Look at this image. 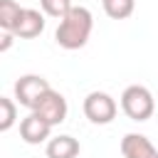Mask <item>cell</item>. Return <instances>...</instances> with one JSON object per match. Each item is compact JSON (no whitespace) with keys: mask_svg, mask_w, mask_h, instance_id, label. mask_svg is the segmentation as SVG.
<instances>
[{"mask_svg":"<svg viewBox=\"0 0 158 158\" xmlns=\"http://www.w3.org/2000/svg\"><path fill=\"white\" fill-rule=\"evenodd\" d=\"M52 128H54V126H52L49 121H44L40 114L30 111V114L20 121V138H22L25 143H30V146H40V143H44V141L49 138Z\"/></svg>","mask_w":158,"mask_h":158,"instance_id":"6","label":"cell"},{"mask_svg":"<svg viewBox=\"0 0 158 158\" xmlns=\"http://www.w3.org/2000/svg\"><path fill=\"white\" fill-rule=\"evenodd\" d=\"M17 121V104L7 96H0V131H10Z\"/></svg>","mask_w":158,"mask_h":158,"instance_id":"12","label":"cell"},{"mask_svg":"<svg viewBox=\"0 0 158 158\" xmlns=\"http://www.w3.org/2000/svg\"><path fill=\"white\" fill-rule=\"evenodd\" d=\"M91 30H94V15L89 7L84 5H74L57 25V32H54V42L62 47V49H81L89 37H91Z\"/></svg>","mask_w":158,"mask_h":158,"instance_id":"1","label":"cell"},{"mask_svg":"<svg viewBox=\"0 0 158 158\" xmlns=\"http://www.w3.org/2000/svg\"><path fill=\"white\" fill-rule=\"evenodd\" d=\"M116 111H118V106H116L114 96L106 91H91L84 99V116L91 123H99V126L111 123L116 118Z\"/></svg>","mask_w":158,"mask_h":158,"instance_id":"4","label":"cell"},{"mask_svg":"<svg viewBox=\"0 0 158 158\" xmlns=\"http://www.w3.org/2000/svg\"><path fill=\"white\" fill-rule=\"evenodd\" d=\"M20 12H22V7H20L15 0H0V30L12 32L15 25H17Z\"/></svg>","mask_w":158,"mask_h":158,"instance_id":"11","label":"cell"},{"mask_svg":"<svg viewBox=\"0 0 158 158\" xmlns=\"http://www.w3.org/2000/svg\"><path fill=\"white\" fill-rule=\"evenodd\" d=\"M40 7H42V12H44V15L62 20V17H64L74 5H72V0H40Z\"/></svg>","mask_w":158,"mask_h":158,"instance_id":"13","label":"cell"},{"mask_svg":"<svg viewBox=\"0 0 158 158\" xmlns=\"http://www.w3.org/2000/svg\"><path fill=\"white\" fill-rule=\"evenodd\" d=\"M12 37H15V32H7V30H2V42H0V52H7V49H10V44H12Z\"/></svg>","mask_w":158,"mask_h":158,"instance_id":"14","label":"cell"},{"mask_svg":"<svg viewBox=\"0 0 158 158\" xmlns=\"http://www.w3.org/2000/svg\"><path fill=\"white\" fill-rule=\"evenodd\" d=\"M79 151H81L79 141H77L74 136H67V133L49 138V141H47V148H44L47 158H77Z\"/></svg>","mask_w":158,"mask_h":158,"instance_id":"9","label":"cell"},{"mask_svg":"<svg viewBox=\"0 0 158 158\" xmlns=\"http://www.w3.org/2000/svg\"><path fill=\"white\" fill-rule=\"evenodd\" d=\"M35 114H40V116H42L44 121H49L52 126H59V123L67 118L69 106H67V99H64L59 91L49 89V91L40 99V104L35 106Z\"/></svg>","mask_w":158,"mask_h":158,"instance_id":"5","label":"cell"},{"mask_svg":"<svg viewBox=\"0 0 158 158\" xmlns=\"http://www.w3.org/2000/svg\"><path fill=\"white\" fill-rule=\"evenodd\" d=\"M44 30V12L35 10V7H22L20 17H17V25H15V37L20 40H32L37 35H42Z\"/></svg>","mask_w":158,"mask_h":158,"instance_id":"7","label":"cell"},{"mask_svg":"<svg viewBox=\"0 0 158 158\" xmlns=\"http://www.w3.org/2000/svg\"><path fill=\"white\" fill-rule=\"evenodd\" d=\"M123 158H158V148L143 133H126L121 138Z\"/></svg>","mask_w":158,"mask_h":158,"instance_id":"8","label":"cell"},{"mask_svg":"<svg viewBox=\"0 0 158 158\" xmlns=\"http://www.w3.org/2000/svg\"><path fill=\"white\" fill-rule=\"evenodd\" d=\"M121 111L131 118V121H148L156 111V101L153 94L143 86V84H131L123 89L121 94Z\"/></svg>","mask_w":158,"mask_h":158,"instance_id":"2","label":"cell"},{"mask_svg":"<svg viewBox=\"0 0 158 158\" xmlns=\"http://www.w3.org/2000/svg\"><path fill=\"white\" fill-rule=\"evenodd\" d=\"M49 81L40 74H25L15 81V101L30 111H35V106L40 104V99L49 91Z\"/></svg>","mask_w":158,"mask_h":158,"instance_id":"3","label":"cell"},{"mask_svg":"<svg viewBox=\"0 0 158 158\" xmlns=\"http://www.w3.org/2000/svg\"><path fill=\"white\" fill-rule=\"evenodd\" d=\"M101 5L111 20H126L136 10V0H101Z\"/></svg>","mask_w":158,"mask_h":158,"instance_id":"10","label":"cell"}]
</instances>
